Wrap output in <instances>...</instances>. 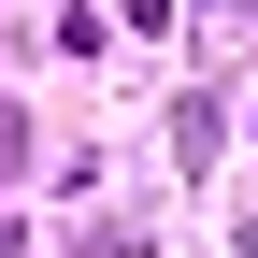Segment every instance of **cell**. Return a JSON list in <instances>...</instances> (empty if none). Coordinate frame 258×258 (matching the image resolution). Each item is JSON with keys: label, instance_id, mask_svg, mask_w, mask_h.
I'll list each match as a JSON object with an SVG mask.
<instances>
[{"label": "cell", "instance_id": "6da1fadb", "mask_svg": "<svg viewBox=\"0 0 258 258\" xmlns=\"http://www.w3.org/2000/svg\"><path fill=\"white\" fill-rule=\"evenodd\" d=\"M244 244H258V230H244Z\"/></svg>", "mask_w": 258, "mask_h": 258}]
</instances>
